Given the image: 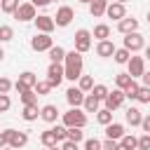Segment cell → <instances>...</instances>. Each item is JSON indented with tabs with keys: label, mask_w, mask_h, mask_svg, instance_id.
Here are the masks:
<instances>
[{
	"label": "cell",
	"mask_w": 150,
	"mask_h": 150,
	"mask_svg": "<svg viewBox=\"0 0 150 150\" xmlns=\"http://www.w3.org/2000/svg\"><path fill=\"white\" fill-rule=\"evenodd\" d=\"M12 108V98H9V94H0V112H7Z\"/></svg>",
	"instance_id": "obj_43"
},
{
	"label": "cell",
	"mask_w": 150,
	"mask_h": 150,
	"mask_svg": "<svg viewBox=\"0 0 150 150\" xmlns=\"http://www.w3.org/2000/svg\"><path fill=\"white\" fill-rule=\"evenodd\" d=\"M77 87H80L84 94H89V91L94 89V77H91V75H82V77L77 80Z\"/></svg>",
	"instance_id": "obj_32"
},
{
	"label": "cell",
	"mask_w": 150,
	"mask_h": 150,
	"mask_svg": "<svg viewBox=\"0 0 150 150\" xmlns=\"http://www.w3.org/2000/svg\"><path fill=\"white\" fill-rule=\"evenodd\" d=\"M47 82L52 84V89L63 82V63H49V68H47Z\"/></svg>",
	"instance_id": "obj_10"
},
{
	"label": "cell",
	"mask_w": 150,
	"mask_h": 150,
	"mask_svg": "<svg viewBox=\"0 0 150 150\" xmlns=\"http://www.w3.org/2000/svg\"><path fill=\"white\" fill-rule=\"evenodd\" d=\"M127 73H129V77H131V80L141 77V75L145 73V59H143V56H134V54H131V59L127 61Z\"/></svg>",
	"instance_id": "obj_7"
},
{
	"label": "cell",
	"mask_w": 150,
	"mask_h": 150,
	"mask_svg": "<svg viewBox=\"0 0 150 150\" xmlns=\"http://www.w3.org/2000/svg\"><path fill=\"white\" fill-rule=\"evenodd\" d=\"M122 148H127V150H136V143H138V138L134 136V134H124L120 141H117Z\"/></svg>",
	"instance_id": "obj_30"
},
{
	"label": "cell",
	"mask_w": 150,
	"mask_h": 150,
	"mask_svg": "<svg viewBox=\"0 0 150 150\" xmlns=\"http://www.w3.org/2000/svg\"><path fill=\"white\" fill-rule=\"evenodd\" d=\"M21 117H23L26 122H35V120L40 117V108H38V105H23Z\"/></svg>",
	"instance_id": "obj_25"
},
{
	"label": "cell",
	"mask_w": 150,
	"mask_h": 150,
	"mask_svg": "<svg viewBox=\"0 0 150 150\" xmlns=\"http://www.w3.org/2000/svg\"><path fill=\"white\" fill-rule=\"evenodd\" d=\"M98 108H101V101H98L96 96L87 94V96H84V103H82V110H84V112H98Z\"/></svg>",
	"instance_id": "obj_22"
},
{
	"label": "cell",
	"mask_w": 150,
	"mask_h": 150,
	"mask_svg": "<svg viewBox=\"0 0 150 150\" xmlns=\"http://www.w3.org/2000/svg\"><path fill=\"white\" fill-rule=\"evenodd\" d=\"M122 103H124V91H122V89H112V91H108V96H105V108H108L110 112L117 110Z\"/></svg>",
	"instance_id": "obj_12"
},
{
	"label": "cell",
	"mask_w": 150,
	"mask_h": 150,
	"mask_svg": "<svg viewBox=\"0 0 150 150\" xmlns=\"http://www.w3.org/2000/svg\"><path fill=\"white\" fill-rule=\"evenodd\" d=\"M52 131H54V136H56V141H59V143H63V141H66V131H68V129H66L63 124L52 127Z\"/></svg>",
	"instance_id": "obj_40"
},
{
	"label": "cell",
	"mask_w": 150,
	"mask_h": 150,
	"mask_svg": "<svg viewBox=\"0 0 150 150\" xmlns=\"http://www.w3.org/2000/svg\"><path fill=\"white\" fill-rule=\"evenodd\" d=\"M84 91L80 89V87H70L68 91H66V101H68V105L70 108H80L82 103H84Z\"/></svg>",
	"instance_id": "obj_11"
},
{
	"label": "cell",
	"mask_w": 150,
	"mask_h": 150,
	"mask_svg": "<svg viewBox=\"0 0 150 150\" xmlns=\"http://www.w3.org/2000/svg\"><path fill=\"white\" fill-rule=\"evenodd\" d=\"M61 122H63L66 129H70V127H75V129H84V127H87V112L80 110V108H70L68 112H63Z\"/></svg>",
	"instance_id": "obj_2"
},
{
	"label": "cell",
	"mask_w": 150,
	"mask_h": 150,
	"mask_svg": "<svg viewBox=\"0 0 150 150\" xmlns=\"http://www.w3.org/2000/svg\"><path fill=\"white\" fill-rule=\"evenodd\" d=\"M105 9H108V0H94V2L89 5V14H91L94 19L103 16V14H105Z\"/></svg>",
	"instance_id": "obj_20"
},
{
	"label": "cell",
	"mask_w": 150,
	"mask_h": 150,
	"mask_svg": "<svg viewBox=\"0 0 150 150\" xmlns=\"http://www.w3.org/2000/svg\"><path fill=\"white\" fill-rule=\"evenodd\" d=\"M2 150H12V148H2Z\"/></svg>",
	"instance_id": "obj_58"
},
{
	"label": "cell",
	"mask_w": 150,
	"mask_h": 150,
	"mask_svg": "<svg viewBox=\"0 0 150 150\" xmlns=\"http://www.w3.org/2000/svg\"><path fill=\"white\" fill-rule=\"evenodd\" d=\"M54 19V26H59V28H66V26H70V21L75 19V12H73V7H68V5H61L59 9H56V16H52Z\"/></svg>",
	"instance_id": "obj_4"
},
{
	"label": "cell",
	"mask_w": 150,
	"mask_h": 150,
	"mask_svg": "<svg viewBox=\"0 0 150 150\" xmlns=\"http://www.w3.org/2000/svg\"><path fill=\"white\" fill-rule=\"evenodd\" d=\"M42 150H49V148H42Z\"/></svg>",
	"instance_id": "obj_59"
},
{
	"label": "cell",
	"mask_w": 150,
	"mask_h": 150,
	"mask_svg": "<svg viewBox=\"0 0 150 150\" xmlns=\"http://www.w3.org/2000/svg\"><path fill=\"white\" fill-rule=\"evenodd\" d=\"M47 54H49V61H52V63H63V59H66V49H63L61 45H54Z\"/></svg>",
	"instance_id": "obj_23"
},
{
	"label": "cell",
	"mask_w": 150,
	"mask_h": 150,
	"mask_svg": "<svg viewBox=\"0 0 150 150\" xmlns=\"http://www.w3.org/2000/svg\"><path fill=\"white\" fill-rule=\"evenodd\" d=\"M108 91H110V89H108L105 84H94V89H91L89 94H91V96H96L98 101H105V96H108Z\"/></svg>",
	"instance_id": "obj_37"
},
{
	"label": "cell",
	"mask_w": 150,
	"mask_h": 150,
	"mask_svg": "<svg viewBox=\"0 0 150 150\" xmlns=\"http://www.w3.org/2000/svg\"><path fill=\"white\" fill-rule=\"evenodd\" d=\"M12 38H14V28L7 26V23H2L0 26V42H9Z\"/></svg>",
	"instance_id": "obj_38"
},
{
	"label": "cell",
	"mask_w": 150,
	"mask_h": 150,
	"mask_svg": "<svg viewBox=\"0 0 150 150\" xmlns=\"http://www.w3.org/2000/svg\"><path fill=\"white\" fill-rule=\"evenodd\" d=\"M14 89V82L9 77H0V94H9Z\"/></svg>",
	"instance_id": "obj_41"
},
{
	"label": "cell",
	"mask_w": 150,
	"mask_h": 150,
	"mask_svg": "<svg viewBox=\"0 0 150 150\" xmlns=\"http://www.w3.org/2000/svg\"><path fill=\"white\" fill-rule=\"evenodd\" d=\"M96 122L103 124V127H108V124L112 122V112H110L108 108H98V112H96Z\"/></svg>",
	"instance_id": "obj_29"
},
{
	"label": "cell",
	"mask_w": 150,
	"mask_h": 150,
	"mask_svg": "<svg viewBox=\"0 0 150 150\" xmlns=\"http://www.w3.org/2000/svg\"><path fill=\"white\" fill-rule=\"evenodd\" d=\"M112 2H120V5H124V2H127V0H112Z\"/></svg>",
	"instance_id": "obj_55"
},
{
	"label": "cell",
	"mask_w": 150,
	"mask_h": 150,
	"mask_svg": "<svg viewBox=\"0 0 150 150\" xmlns=\"http://www.w3.org/2000/svg\"><path fill=\"white\" fill-rule=\"evenodd\" d=\"M12 16H14L16 21H35V16H38V9H35L30 2H21Z\"/></svg>",
	"instance_id": "obj_8"
},
{
	"label": "cell",
	"mask_w": 150,
	"mask_h": 150,
	"mask_svg": "<svg viewBox=\"0 0 150 150\" xmlns=\"http://www.w3.org/2000/svg\"><path fill=\"white\" fill-rule=\"evenodd\" d=\"M112 59H115V63H120V66H127V61L131 59V52H129V49H124V47H120V49H115Z\"/></svg>",
	"instance_id": "obj_27"
},
{
	"label": "cell",
	"mask_w": 150,
	"mask_h": 150,
	"mask_svg": "<svg viewBox=\"0 0 150 150\" xmlns=\"http://www.w3.org/2000/svg\"><path fill=\"white\" fill-rule=\"evenodd\" d=\"M77 2H82V5H91L94 0H77Z\"/></svg>",
	"instance_id": "obj_53"
},
{
	"label": "cell",
	"mask_w": 150,
	"mask_h": 150,
	"mask_svg": "<svg viewBox=\"0 0 150 150\" xmlns=\"http://www.w3.org/2000/svg\"><path fill=\"white\" fill-rule=\"evenodd\" d=\"M124 120H127V124H131V127H141V120H143V112L138 110V108H127L124 110Z\"/></svg>",
	"instance_id": "obj_19"
},
{
	"label": "cell",
	"mask_w": 150,
	"mask_h": 150,
	"mask_svg": "<svg viewBox=\"0 0 150 150\" xmlns=\"http://www.w3.org/2000/svg\"><path fill=\"white\" fill-rule=\"evenodd\" d=\"M136 101L138 103H150V87H141L138 94H136Z\"/></svg>",
	"instance_id": "obj_39"
},
{
	"label": "cell",
	"mask_w": 150,
	"mask_h": 150,
	"mask_svg": "<svg viewBox=\"0 0 150 150\" xmlns=\"http://www.w3.org/2000/svg\"><path fill=\"white\" fill-rule=\"evenodd\" d=\"M26 143H28V134H26V131L7 129V148H12V150H21Z\"/></svg>",
	"instance_id": "obj_5"
},
{
	"label": "cell",
	"mask_w": 150,
	"mask_h": 150,
	"mask_svg": "<svg viewBox=\"0 0 150 150\" xmlns=\"http://www.w3.org/2000/svg\"><path fill=\"white\" fill-rule=\"evenodd\" d=\"M61 150H77V145H75V143H70V141H63Z\"/></svg>",
	"instance_id": "obj_49"
},
{
	"label": "cell",
	"mask_w": 150,
	"mask_h": 150,
	"mask_svg": "<svg viewBox=\"0 0 150 150\" xmlns=\"http://www.w3.org/2000/svg\"><path fill=\"white\" fill-rule=\"evenodd\" d=\"M2 59H5V49L0 47V61H2Z\"/></svg>",
	"instance_id": "obj_54"
},
{
	"label": "cell",
	"mask_w": 150,
	"mask_h": 150,
	"mask_svg": "<svg viewBox=\"0 0 150 150\" xmlns=\"http://www.w3.org/2000/svg\"><path fill=\"white\" fill-rule=\"evenodd\" d=\"M117 30H120L122 35L136 33V30H138V19H134V16H124L122 21H117Z\"/></svg>",
	"instance_id": "obj_14"
},
{
	"label": "cell",
	"mask_w": 150,
	"mask_h": 150,
	"mask_svg": "<svg viewBox=\"0 0 150 150\" xmlns=\"http://www.w3.org/2000/svg\"><path fill=\"white\" fill-rule=\"evenodd\" d=\"M49 150H61V148H56V145H54V148H49Z\"/></svg>",
	"instance_id": "obj_56"
},
{
	"label": "cell",
	"mask_w": 150,
	"mask_h": 150,
	"mask_svg": "<svg viewBox=\"0 0 150 150\" xmlns=\"http://www.w3.org/2000/svg\"><path fill=\"white\" fill-rule=\"evenodd\" d=\"M14 89H16L19 94H23V91H26L28 87H26V84H21V82H14Z\"/></svg>",
	"instance_id": "obj_51"
},
{
	"label": "cell",
	"mask_w": 150,
	"mask_h": 150,
	"mask_svg": "<svg viewBox=\"0 0 150 150\" xmlns=\"http://www.w3.org/2000/svg\"><path fill=\"white\" fill-rule=\"evenodd\" d=\"M84 150H101V141L98 138H87L84 141Z\"/></svg>",
	"instance_id": "obj_44"
},
{
	"label": "cell",
	"mask_w": 150,
	"mask_h": 150,
	"mask_svg": "<svg viewBox=\"0 0 150 150\" xmlns=\"http://www.w3.org/2000/svg\"><path fill=\"white\" fill-rule=\"evenodd\" d=\"M52 2H54V0H52Z\"/></svg>",
	"instance_id": "obj_60"
},
{
	"label": "cell",
	"mask_w": 150,
	"mask_h": 150,
	"mask_svg": "<svg viewBox=\"0 0 150 150\" xmlns=\"http://www.w3.org/2000/svg\"><path fill=\"white\" fill-rule=\"evenodd\" d=\"M91 38H96L98 42H101V40H108V38H110V26H108V23H96L94 30H91Z\"/></svg>",
	"instance_id": "obj_21"
},
{
	"label": "cell",
	"mask_w": 150,
	"mask_h": 150,
	"mask_svg": "<svg viewBox=\"0 0 150 150\" xmlns=\"http://www.w3.org/2000/svg\"><path fill=\"white\" fill-rule=\"evenodd\" d=\"M124 136V124H120V122H110L108 127H105V138H110V141H120Z\"/></svg>",
	"instance_id": "obj_18"
},
{
	"label": "cell",
	"mask_w": 150,
	"mask_h": 150,
	"mask_svg": "<svg viewBox=\"0 0 150 150\" xmlns=\"http://www.w3.org/2000/svg\"><path fill=\"white\" fill-rule=\"evenodd\" d=\"M16 82H21V84H26L28 89H33L35 84H38V75L35 73H30V70H23L21 75H19V80Z\"/></svg>",
	"instance_id": "obj_24"
},
{
	"label": "cell",
	"mask_w": 150,
	"mask_h": 150,
	"mask_svg": "<svg viewBox=\"0 0 150 150\" xmlns=\"http://www.w3.org/2000/svg\"><path fill=\"white\" fill-rule=\"evenodd\" d=\"M141 80H143V87H150V70H145L141 75Z\"/></svg>",
	"instance_id": "obj_50"
},
{
	"label": "cell",
	"mask_w": 150,
	"mask_h": 150,
	"mask_svg": "<svg viewBox=\"0 0 150 150\" xmlns=\"http://www.w3.org/2000/svg\"><path fill=\"white\" fill-rule=\"evenodd\" d=\"M19 5H21L19 0H0V12H5V14H14Z\"/></svg>",
	"instance_id": "obj_34"
},
{
	"label": "cell",
	"mask_w": 150,
	"mask_h": 150,
	"mask_svg": "<svg viewBox=\"0 0 150 150\" xmlns=\"http://www.w3.org/2000/svg\"><path fill=\"white\" fill-rule=\"evenodd\" d=\"M35 28H38V33H47V35H52V30H54L56 26H54V19H52V16L40 14V16H35Z\"/></svg>",
	"instance_id": "obj_13"
},
{
	"label": "cell",
	"mask_w": 150,
	"mask_h": 150,
	"mask_svg": "<svg viewBox=\"0 0 150 150\" xmlns=\"http://www.w3.org/2000/svg\"><path fill=\"white\" fill-rule=\"evenodd\" d=\"M136 150H150V134H143V136H138Z\"/></svg>",
	"instance_id": "obj_42"
},
{
	"label": "cell",
	"mask_w": 150,
	"mask_h": 150,
	"mask_svg": "<svg viewBox=\"0 0 150 150\" xmlns=\"http://www.w3.org/2000/svg\"><path fill=\"white\" fill-rule=\"evenodd\" d=\"M145 47V38L136 30V33H129V35H124V49H129L131 54H136V52H141Z\"/></svg>",
	"instance_id": "obj_9"
},
{
	"label": "cell",
	"mask_w": 150,
	"mask_h": 150,
	"mask_svg": "<svg viewBox=\"0 0 150 150\" xmlns=\"http://www.w3.org/2000/svg\"><path fill=\"white\" fill-rule=\"evenodd\" d=\"M115 45L110 42V40H101V42H96V56H101V59H110L112 54H115Z\"/></svg>",
	"instance_id": "obj_17"
},
{
	"label": "cell",
	"mask_w": 150,
	"mask_h": 150,
	"mask_svg": "<svg viewBox=\"0 0 150 150\" xmlns=\"http://www.w3.org/2000/svg\"><path fill=\"white\" fill-rule=\"evenodd\" d=\"M40 120H45L47 124H54V122L59 120V108H56L54 103L42 105V108H40Z\"/></svg>",
	"instance_id": "obj_15"
},
{
	"label": "cell",
	"mask_w": 150,
	"mask_h": 150,
	"mask_svg": "<svg viewBox=\"0 0 150 150\" xmlns=\"http://www.w3.org/2000/svg\"><path fill=\"white\" fill-rule=\"evenodd\" d=\"M21 96V103L23 105H38V94L33 91V89H26L23 94H19Z\"/></svg>",
	"instance_id": "obj_33"
},
{
	"label": "cell",
	"mask_w": 150,
	"mask_h": 150,
	"mask_svg": "<svg viewBox=\"0 0 150 150\" xmlns=\"http://www.w3.org/2000/svg\"><path fill=\"white\" fill-rule=\"evenodd\" d=\"M148 23H150V12H148Z\"/></svg>",
	"instance_id": "obj_57"
},
{
	"label": "cell",
	"mask_w": 150,
	"mask_h": 150,
	"mask_svg": "<svg viewBox=\"0 0 150 150\" xmlns=\"http://www.w3.org/2000/svg\"><path fill=\"white\" fill-rule=\"evenodd\" d=\"M138 89H141V84H138L136 80H131V82H129V87L124 89V98H129V101H136V94H138Z\"/></svg>",
	"instance_id": "obj_36"
},
{
	"label": "cell",
	"mask_w": 150,
	"mask_h": 150,
	"mask_svg": "<svg viewBox=\"0 0 150 150\" xmlns=\"http://www.w3.org/2000/svg\"><path fill=\"white\" fill-rule=\"evenodd\" d=\"M82 63H84V59H82L80 52H75V49L66 52V59H63V80H70V82L80 80L82 77Z\"/></svg>",
	"instance_id": "obj_1"
},
{
	"label": "cell",
	"mask_w": 150,
	"mask_h": 150,
	"mask_svg": "<svg viewBox=\"0 0 150 150\" xmlns=\"http://www.w3.org/2000/svg\"><path fill=\"white\" fill-rule=\"evenodd\" d=\"M73 42H75V52H80V54L89 52V49H91V30H87V28H80V30H75V38H73Z\"/></svg>",
	"instance_id": "obj_3"
},
{
	"label": "cell",
	"mask_w": 150,
	"mask_h": 150,
	"mask_svg": "<svg viewBox=\"0 0 150 150\" xmlns=\"http://www.w3.org/2000/svg\"><path fill=\"white\" fill-rule=\"evenodd\" d=\"M30 47H33L35 52H49V49L54 47V40H52V35H47V33H35V35L30 38Z\"/></svg>",
	"instance_id": "obj_6"
},
{
	"label": "cell",
	"mask_w": 150,
	"mask_h": 150,
	"mask_svg": "<svg viewBox=\"0 0 150 150\" xmlns=\"http://www.w3.org/2000/svg\"><path fill=\"white\" fill-rule=\"evenodd\" d=\"M40 143H42V148H54L59 141H56L54 131H52V129H47V131H42V134H40Z\"/></svg>",
	"instance_id": "obj_26"
},
{
	"label": "cell",
	"mask_w": 150,
	"mask_h": 150,
	"mask_svg": "<svg viewBox=\"0 0 150 150\" xmlns=\"http://www.w3.org/2000/svg\"><path fill=\"white\" fill-rule=\"evenodd\" d=\"M101 150H117V141H110V138H105V141L101 143Z\"/></svg>",
	"instance_id": "obj_45"
},
{
	"label": "cell",
	"mask_w": 150,
	"mask_h": 150,
	"mask_svg": "<svg viewBox=\"0 0 150 150\" xmlns=\"http://www.w3.org/2000/svg\"><path fill=\"white\" fill-rule=\"evenodd\" d=\"M143 49H145V56H143V59H148V61H150V47H143Z\"/></svg>",
	"instance_id": "obj_52"
},
{
	"label": "cell",
	"mask_w": 150,
	"mask_h": 150,
	"mask_svg": "<svg viewBox=\"0 0 150 150\" xmlns=\"http://www.w3.org/2000/svg\"><path fill=\"white\" fill-rule=\"evenodd\" d=\"M108 19H115V21H122L127 16V7L120 5V2H108V9H105Z\"/></svg>",
	"instance_id": "obj_16"
},
{
	"label": "cell",
	"mask_w": 150,
	"mask_h": 150,
	"mask_svg": "<svg viewBox=\"0 0 150 150\" xmlns=\"http://www.w3.org/2000/svg\"><path fill=\"white\" fill-rule=\"evenodd\" d=\"M33 91H35L38 96H47V94L52 91V84H49L47 80H38V84L33 87Z\"/></svg>",
	"instance_id": "obj_35"
},
{
	"label": "cell",
	"mask_w": 150,
	"mask_h": 150,
	"mask_svg": "<svg viewBox=\"0 0 150 150\" xmlns=\"http://www.w3.org/2000/svg\"><path fill=\"white\" fill-rule=\"evenodd\" d=\"M141 129H143L145 134H150V112L143 115V120H141Z\"/></svg>",
	"instance_id": "obj_46"
},
{
	"label": "cell",
	"mask_w": 150,
	"mask_h": 150,
	"mask_svg": "<svg viewBox=\"0 0 150 150\" xmlns=\"http://www.w3.org/2000/svg\"><path fill=\"white\" fill-rule=\"evenodd\" d=\"M28 2H30V5H33V7L38 9V7H47V5L52 2V0H28Z\"/></svg>",
	"instance_id": "obj_47"
},
{
	"label": "cell",
	"mask_w": 150,
	"mask_h": 150,
	"mask_svg": "<svg viewBox=\"0 0 150 150\" xmlns=\"http://www.w3.org/2000/svg\"><path fill=\"white\" fill-rule=\"evenodd\" d=\"M2 148H7V129L0 131V150H2Z\"/></svg>",
	"instance_id": "obj_48"
},
{
	"label": "cell",
	"mask_w": 150,
	"mask_h": 150,
	"mask_svg": "<svg viewBox=\"0 0 150 150\" xmlns=\"http://www.w3.org/2000/svg\"><path fill=\"white\" fill-rule=\"evenodd\" d=\"M129 82H131V77H129V73H117L115 75V89H127L129 87Z\"/></svg>",
	"instance_id": "obj_31"
},
{
	"label": "cell",
	"mask_w": 150,
	"mask_h": 150,
	"mask_svg": "<svg viewBox=\"0 0 150 150\" xmlns=\"http://www.w3.org/2000/svg\"><path fill=\"white\" fill-rule=\"evenodd\" d=\"M66 141H70V143H80V141H84V131L82 129H75V127H70L68 131H66Z\"/></svg>",
	"instance_id": "obj_28"
}]
</instances>
